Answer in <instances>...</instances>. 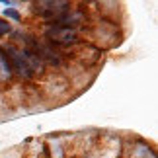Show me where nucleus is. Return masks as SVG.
Instances as JSON below:
<instances>
[{"mask_svg": "<svg viewBox=\"0 0 158 158\" xmlns=\"http://www.w3.org/2000/svg\"><path fill=\"white\" fill-rule=\"evenodd\" d=\"M2 51L8 59V64L12 69V74L18 72L23 78H31L35 70H41V60L27 49H16V47H2Z\"/></svg>", "mask_w": 158, "mask_h": 158, "instance_id": "nucleus-1", "label": "nucleus"}, {"mask_svg": "<svg viewBox=\"0 0 158 158\" xmlns=\"http://www.w3.org/2000/svg\"><path fill=\"white\" fill-rule=\"evenodd\" d=\"M69 2H63V0H47V2H37L35 4V12L43 18V20L49 22H57L60 16H64L69 12Z\"/></svg>", "mask_w": 158, "mask_h": 158, "instance_id": "nucleus-2", "label": "nucleus"}, {"mask_svg": "<svg viewBox=\"0 0 158 158\" xmlns=\"http://www.w3.org/2000/svg\"><path fill=\"white\" fill-rule=\"evenodd\" d=\"M47 39L51 41L53 45H60V47H69V45H74L76 41H78V35L74 29H70V27H63V26H53L51 27H47Z\"/></svg>", "mask_w": 158, "mask_h": 158, "instance_id": "nucleus-3", "label": "nucleus"}, {"mask_svg": "<svg viewBox=\"0 0 158 158\" xmlns=\"http://www.w3.org/2000/svg\"><path fill=\"white\" fill-rule=\"evenodd\" d=\"M82 22V14L80 12H76V10H69L64 16H60L57 22H55V26H63V27H74L78 26V23Z\"/></svg>", "mask_w": 158, "mask_h": 158, "instance_id": "nucleus-4", "label": "nucleus"}, {"mask_svg": "<svg viewBox=\"0 0 158 158\" xmlns=\"http://www.w3.org/2000/svg\"><path fill=\"white\" fill-rule=\"evenodd\" d=\"M6 33H10V23H6L4 20H0V37Z\"/></svg>", "mask_w": 158, "mask_h": 158, "instance_id": "nucleus-5", "label": "nucleus"}, {"mask_svg": "<svg viewBox=\"0 0 158 158\" xmlns=\"http://www.w3.org/2000/svg\"><path fill=\"white\" fill-rule=\"evenodd\" d=\"M6 18H12V20H16V22H20V14H18L16 10H10V8H6Z\"/></svg>", "mask_w": 158, "mask_h": 158, "instance_id": "nucleus-6", "label": "nucleus"}]
</instances>
